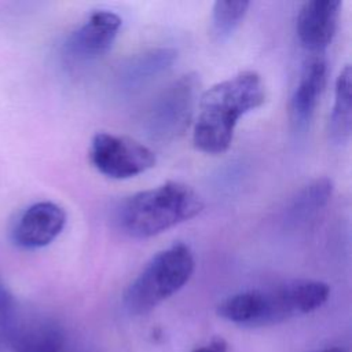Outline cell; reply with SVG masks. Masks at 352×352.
<instances>
[{"label":"cell","mask_w":352,"mask_h":352,"mask_svg":"<svg viewBox=\"0 0 352 352\" xmlns=\"http://www.w3.org/2000/svg\"><path fill=\"white\" fill-rule=\"evenodd\" d=\"M192 352H228V345L224 338L214 337L209 344L194 349Z\"/></svg>","instance_id":"e0dca14e"},{"label":"cell","mask_w":352,"mask_h":352,"mask_svg":"<svg viewBox=\"0 0 352 352\" xmlns=\"http://www.w3.org/2000/svg\"><path fill=\"white\" fill-rule=\"evenodd\" d=\"M330 296L322 280L296 279L267 289L228 296L217 305V315L242 326H270L320 308Z\"/></svg>","instance_id":"7a4b0ae2"},{"label":"cell","mask_w":352,"mask_h":352,"mask_svg":"<svg viewBox=\"0 0 352 352\" xmlns=\"http://www.w3.org/2000/svg\"><path fill=\"white\" fill-rule=\"evenodd\" d=\"M250 1L245 0H219L212 8L213 30L219 37H228L241 25Z\"/></svg>","instance_id":"9a60e30c"},{"label":"cell","mask_w":352,"mask_h":352,"mask_svg":"<svg viewBox=\"0 0 352 352\" xmlns=\"http://www.w3.org/2000/svg\"><path fill=\"white\" fill-rule=\"evenodd\" d=\"M62 331L55 323L19 315L11 341V352H62Z\"/></svg>","instance_id":"7c38bea8"},{"label":"cell","mask_w":352,"mask_h":352,"mask_svg":"<svg viewBox=\"0 0 352 352\" xmlns=\"http://www.w3.org/2000/svg\"><path fill=\"white\" fill-rule=\"evenodd\" d=\"M326 80L327 63L322 55L316 54L305 62L290 99V118L296 129H305L311 122Z\"/></svg>","instance_id":"30bf717a"},{"label":"cell","mask_w":352,"mask_h":352,"mask_svg":"<svg viewBox=\"0 0 352 352\" xmlns=\"http://www.w3.org/2000/svg\"><path fill=\"white\" fill-rule=\"evenodd\" d=\"M342 3L340 0L305 1L297 15V36L311 52H322L333 40Z\"/></svg>","instance_id":"9c48e42d"},{"label":"cell","mask_w":352,"mask_h":352,"mask_svg":"<svg viewBox=\"0 0 352 352\" xmlns=\"http://www.w3.org/2000/svg\"><path fill=\"white\" fill-rule=\"evenodd\" d=\"M66 219L65 209L52 201L32 204L15 220L12 242L26 250L45 248L63 231Z\"/></svg>","instance_id":"ba28073f"},{"label":"cell","mask_w":352,"mask_h":352,"mask_svg":"<svg viewBox=\"0 0 352 352\" xmlns=\"http://www.w3.org/2000/svg\"><path fill=\"white\" fill-rule=\"evenodd\" d=\"M177 58V51L157 47L129 58L117 73V87L121 92L135 94L166 73Z\"/></svg>","instance_id":"8fae6325"},{"label":"cell","mask_w":352,"mask_h":352,"mask_svg":"<svg viewBox=\"0 0 352 352\" xmlns=\"http://www.w3.org/2000/svg\"><path fill=\"white\" fill-rule=\"evenodd\" d=\"M19 319L12 293L0 276V352H11V341Z\"/></svg>","instance_id":"2e32d148"},{"label":"cell","mask_w":352,"mask_h":352,"mask_svg":"<svg viewBox=\"0 0 352 352\" xmlns=\"http://www.w3.org/2000/svg\"><path fill=\"white\" fill-rule=\"evenodd\" d=\"M333 194V182L329 177H318L304 186L290 201L286 209V221L301 226L316 217L329 204Z\"/></svg>","instance_id":"4fadbf2b"},{"label":"cell","mask_w":352,"mask_h":352,"mask_svg":"<svg viewBox=\"0 0 352 352\" xmlns=\"http://www.w3.org/2000/svg\"><path fill=\"white\" fill-rule=\"evenodd\" d=\"M89 162L102 175L124 180L147 172L155 165V154L146 144L124 135L98 132L89 146Z\"/></svg>","instance_id":"8992f818"},{"label":"cell","mask_w":352,"mask_h":352,"mask_svg":"<svg viewBox=\"0 0 352 352\" xmlns=\"http://www.w3.org/2000/svg\"><path fill=\"white\" fill-rule=\"evenodd\" d=\"M201 81L197 73H186L172 81L150 103L143 128L157 143H168L188 128L199 99Z\"/></svg>","instance_id":"5b68a950"},{"label":"cell","mask_w":352,"mask_h":352,"mask_svg":"<svg viewBox=\"0 0 352 352\" xmlns=\"http://www.w3.org/2000/svg\"><path fill=\"white\" fill-rule=\"evenodd\" d=\"M195 268L192 250L176 242L154 254L124 292L122 302L131 315H146L177 293Z\"/></svg>","instance_id":"277c9868"},{"label":"cell","mask_w":352,"mask_h":352,"mask_svg":"<svg viewBox=\"0 0 352 352\" xmlns=\"http://www.w3.org/2000/svg\"><path fill=\"white\" fill-rule=\"evenodd\" d=\"M265 85L254 70H243L202 92L192 131L194 147L205 154H221L232 143L239 120L265 102Z\"/></svg>","instance_id":"6da1fadb"},{"label":"cell","mask_w":352,"mask_h":352,"mask_svg":"<svg viewBox=\"0 0 352 352\" xmlns=\"http://www.w3.org/2000/svg\"><path fill=\"white\" fill-rule=\"evenodd\" d=\"M351 66L346 65L338 74L334 87V103L329 120V138L342 146L349 142L352 131V110H351Z\"/></svg>","instance_id":"5bb4252c"},{"label":"cell","mask_w":352,"mask_h":352,"mask_svg":"<svg viewBox=\"0 0 352 352\" xmlns=\"http://www.w3.org/2000/svg\"><path fill=\"white\" fill-rule=\"evenodd\" d=\"M202 209L195 190L180 182H166L126 198L117 210V224L128 236L144 239L195 217Z\"/></svg>","instance_id":"3957f363"},{"label":"cell","mask_w":352,"mask_h":352,"mask_svg":"<svg viewBox=\"0 0 352 352\" xmlns=\"http://www.w3.org/2000/svg\"><path fill=\"white\" fill-rule=\"evenodd\" d=\"M121 25V18L110 10L92 11L87 21L66 38L65 55L78 62L103 56L113 47Z\"/></svg>","instance_id":"52a82bcc"},{"label":"cell","mask_w":352,"mask_h":352,"mask_svg":"<svg viewBox=\"0 0 352 352\" xmlns=\"http://www.w3.org/2000/svg\"><path fill=\"white\" fill-rule=\"evenodd\" d=\"M320 352H346V349H344L341 346H331V348H326V349H323Z\"/></svg>","instance_id":"ac0fdd59"}]
</instances>
